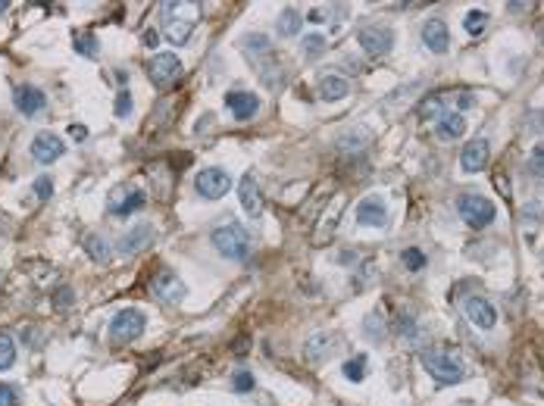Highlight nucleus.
<instances>
[{"instance_id":"obj_1","label":"nucleus","mask_w":544,"mask_h":406,"mask_svg":"<svg viewBox=\"0 0 544 406\" xmlns=\"http://www.w3.org/2000/svg\"><path fill=\"white\" fill-rule=\"evenodd\" d=\"M213 247L226 259H238V263H241V259H248V253H250V235L238 226L235 219H229V222H222V226L213 228Z\"/></svg>"},{"instance_id":"obj_22","label":"nucleus","mask_w":544,"mask_h":406,"mask_svg":"<svg viewBox=\"0 0 544 406\" xmlns=\"http://www.w3.org/2000/svg\"><path fill=\"white\" fill-rule=\"evenodd\" d=\"M301 23H303L301 13L288 6V10H282V13H279V19H275V32H279L282 38H294V35L301 32Z\"/></svg>"},{"instance_id":"obj_28","label":"nucleus","mask_w":544,"mask_h":406,"mask_svg":"<svg viewBox=\"0 0 544 406\" xmlns=\"http://www.w3.org/2000/svg\"><path fill=\"white\" fill-rule=\"evenodd\" d=\"M13 362H16V344L10 335H0V372H6Z\"/></svg>"},{"instance_id":"obj_41","label":"nucleus","mask_w":544,"mask_h":406,"mask_svg":"<svg viewBox=\"0 0 544 406\" xmlns=\"http://www.w3.org/2000/svg\"><path fill=\"white\" fill-rule=\"evenodd\" d=\"M69 135H72V141H78V144L88 141V128L85 125H69Z\"/></svg>"},{"instance_id":"obj_15","label":"nucleus","mask_w":544,"mask_h":406,"mask_svg":"<svg viewBox=\"0 0 544 406\" xmlns=\"http://www.w3.org/2000/svg\"><path fill=\"white\" fill-rule=\"evenodd\" d=\"M463 309H466L469 322L478 325V328H495V322H497V309L491 307V303L485 300V297H466Z\"/></svg>"},{"instance_id":"obj_45","label":"nucleus","mask_w":544,"mask_h":406,"mask_svg":"<svg viewBox=\"0 0 544 406\" xmlns=\"http://www.w3.org/2000/svg\"><path fill=\"white\" fill-rule=\"evenodd\" d=\"M322 19H325V13H319V10L310 13V23H322Z\"/></svg>"},{"instance_id":"obj_47","label":"nucleus","mask_w":544,"mask_h":406,"mask_svg":"<svg viewBox=\"0 0 544 406\" xmlns=\"http://www.w3.org/2000/svg\"><path fill=\"white\" fill-rule=\"evenodd\" d=\"M6 6H10V4H6V0H0V16H4V10H6Z\"/></svg>"},{"instance_id":"obj_19","label":"nucleus","mask_w":544,"mask_h":406,"mask_svg":"<svg viewBox=\"0 0 544 406\" xmlns=\"http://www.w3.org/2000/svg\"><path fill=\"white\" fill-rule=\"evenodd\" d=\"M347 91H351V82L341 75H322V82H319V97L325 104H335V100L347 97Z\"/></svg>"},{"instance_id":"obj_3","label":"nucleus","mask_w":544,"mask_h":406,"mask_svg":"<svg viewBox=\"0 0 544 406\" xmlns=\"http://www.w3.org/2000/svg\"><path fill=\"white\" fill-rule=\"evenodd\" d=\"M423 366L438 384H457V381H463V375H466V369H463L460 359L451 357V353H438V350L425 353Z\"/></svg>"},{"instance_id":"obj_8","label":"nucleus","mask_w":544,"mask_h":406,"mask_svg":"<svg viewBox=\"0 0 544 406\" xmlns=\"http://www.w3.org/2000/svg\"><path fill=\"white\" fill-rule=\"evenodd\" d=\"M179 75H181V60L176 54H157L154 60L147 63V78L157 85V88H169Z\"/></svg>"},{"instance_id":"obj_35","label":"nucleus","mask_w":544,"mask_h":406,"mask_svg":"<svg viewBox=\"0 0 544 406\" xmlns=\"http://www.w3.org/2000/svg\"><path fill=\"white\" fill-rule=\"evenodd\" d=\"M303 50H307L310 56L322 54V50H325V38H322V35H307V38H303Z\"/></svg>"},{"instance_id":"obj_39","label":"nucleus","mask_w":544,"mask_h":406,"mask_svg":"<svg viewBox=\"0 0 544 406\" xmlns=\"http://www.w3.org/2000/svg\"><path fill=\"white\" fill-rule=\"evenodd\" d=\"M438 106H441V94H432V97L423 104V110H419V116H423V119H432V116L438 113Z\"/></svg>"},{"instance_id":"obj_40","label":"nucleus","mask_w":544,"mask_h":406,"mask_svg":"<svg viewBox=\"0 0 544 406\" xmlns=\"http://www.w3.org/2000/svg\"><path fill=\"white\" fill-rule=\"evenodd\" d=\"M397 335H404V338L416 335V322H413V316H401V319H397Z\"/></svg>"},{"instance_id":"obj_24","label":"nucleus","mask_w":544,"mask_h":406,"mask_svg":"<svg viewBox=\"0 0 544 406\" xmlns=\"http://www.w3.org/2000/svg\"><path fill=\"white\" fill-rule=\"evenodd\" d=\"M191 32H194V23H169V25H166L163 38L169 41V44L181 47V44H188V41H191Z\"/></svg>"},{"instance_id":"obj_44","label":"nucleus","mask_w":544,"mask_h":406,"mask_svg":"<svg viewBox=\"0 0 544 406\" xmlns=\"http://www.w3.org/2000/svg\"><path fill=\"white\" fill-rule=\"evenodd\" d=\"M66 300H72V291H69V288H63V291L56 294V307H63Z\"/></svg>"},{"instance_id":"obj_26","label":"nucleus","mask_w":544,"mask_h":406,"mask_svg":"<svg viewBox=\"0 0 544 406\" xmlns=\"http://www.w3.org/2000/svg\"><path fill=\"white\" fill-rule=\"evenodd\" d=\"M363 328H366V338H369V340H375V344H382V340H385V322H382V313L366 316Z\"/></svg>"},{"instance_id":"obj_23","label":"nucleus","mask_w":544,"mask_h":406,"mask_svg":"<svg viewBox=\"0 0 544 406\" xmlns=\"http://www.w3.org/2000/svg\"><path fill=\"white\" fill-rule=\"evenodd\" d=\"M341 219V203H332L329 213H325V219H319V228H316V244H325L332 235H335V226Z\"/></svg>"},{"instance_id":"obj_18","label":"nucleus","mask_w":544,"mask_h":406,"mask_svg":"<svg viewBox=\"0 0 544 406\" xmlns=\"http://www.w3.org/2000/svg\"><path fill=\"white\" fill-rule=\"evenodd\" d=\"M238 197H241V207L248 209V216H253V219H257V216L263 213V197H260L257 178H253L250 172L241 178V185H238Z\"/></svg>"},{"instance_id":"obj_36","label":"nucleus","mask_w":544,"mask_h":406,"mask_svg":"<svg viewBox=\"0 0 544 406\" xmlns=\"http://www.w3.org/2000/svg\"><path fill=\"white\" fill-rule=\"evenodd\" d=\"M485 19H488V16H485L482 10H473V13H469L466 19H463V23H466V32L478 35V32H482V25H485Z\"/></svg>"},{"instance_id":"obj_9","label":"nucleus","mask_w":544,"mask_h":406,"mask_svg":"<svg viewBox=\"0 0 544 406\" xmlns=\"http://www.w3.org/2000/svg\"><path fill=\"white\" fill-rule=\"evenodd\" d=\"M13 104H16V110L23 113L25 119H32V116H38L47 106V94L41 88H35V85H19V88L13 91Z\"/></svg>"},{"instance_id":"obj_4","label":"nucleus","mask_w":544,"mask_h":406,"mask_svg":"<svg viewBox=\"0 0 544 406\" xmlns=\"http://www.w3.org/2000/svg\"><path fill=\"white\" fill-rule=\"evenodd\" d=\"M457 209H460L463 222L473 228H485L495 222V203L488 197H482V194H460V200H457Z\"/></svg>"},{"instance_id":"obj_7","label":"nucleus","mask_w":544,"mask_h":406,"mask_svg":"<svg viewBox=\"0 0 544 406\" xmlns=\"http://www.w3.org/2000/svg\"><path fill=\"white\" fill-rule=\"evenodd\" d=\"M357 41L360 47L366 50L369 56H385L391 47H394V32L388 25H360L357 28Z\"/></svg>"},{"instance_id":"obj_6","label":"nucleus","mask_w":544,"mask_h":406,"mask_svg":"<svg viewBox=\"0 0 544 406\" xmlns=\"http://www.w3.org/2000/svg\"><path fill=\"white\" fill-rule=\"evenodd\" d=\"M194 191L200 194V197L207 200H219L226 197L231 191V178L226 169H216V166H210V169H200L198 178H194Z\"/></svg>"},{"instance_id":"obj_30","label":"nucleus","mask_w":544,"mask_h":406,"mask_svg":"<svg viewBox=\"0 0 544 406\" xmlns=\"http://www.w3.org/2000/svg\"><path fill=\"white\" fill-rule=\"evenodd\" d=\"M401 259H404V266H407L410 272H416V269H423V266H425V253L419 247H407L401 253Z\"/></svg>"},{"instance_id":"obj_21","label":"nucleus","mask_w":544,"mask_h":406,"mask_svg":"<svg viewBox=\"0 0 544 406\" xmlns=\"http://www.w3.org/2000/svg\"><path fill=\"white\" fill-rule=\"evenodd\" d=\"M332 350H335V338L332 335H313L307 340V347H303V357H307L310 362H319V359L329 357Z\"/></svg>"},{"instance_id":"obj_32","label":"nucleus","mask_w":544,"mask_h":406,"mask_svg":"<svg viewBox=\"0 0 544 406\" xmlns=\"http://www.w3.org/2000/svg\"><path fill=\"white\" fill-rule=\"evenodd\" d=\"M231 390H235V394H250V390H253V375L241 369V372L231 379Z\"/></svg>"},{"instance_id":"obj_5","label":"nucleus","mask_w":544,"mask_h":406,"mask_svg":"<svg viewBox=\"0 0 544 406\" xmlns=\"http://www.w3.org/2000/svg\"><path fill=\"white\" fill-rule=\"evenodd\" d=\"M144 200H147V194H144L141 187L119 185V187H113L110 197H107V209H110V216H132L144 207Z\"/></svg>"},{"instance_id":"obj_31","label":"nucleus","mask_w":544,"mask_h":406,"mask_svg":"<svg viewBox=\"0 0 544 406\" xmlns=\"http://www.w3.org/2000/svg\"><path fill=\"white\" fill-rule=\"evenodd\" d=\"M528 172H532L535 178H544V144L532 150V156H528Z\"/></svg>"},{"instance_id":"obj_33","label":"nucleus","mask_w":544,"mask_h":406,"mask_svg":"<svg viewBox=\"0 0 544 406\" xmlns=\"http://www.w3.org/2000/svg\"><path fill=\"white\" fill-rule=\"evenodd\" d=\"M35 194H38V200H50V197H54V178H50V176L35 178Z\"/></svg>"},{"instance_id":"obj_10","label":"nucleus","mask_w":544,"mask_h":406,"mask_svg":"<svg viewBox=\"0 0 544 406\" xmlns=\"http://www.w3.org/2000/svg\"><path fill=\"white\" fill-rule=\"evenodd\" d=\"M63 150H66V144H63V137H56L54 132H41L38 137L32 141V156L38 159V163H56V159L63 156Z\"/></svg>"},{"instance_id":"obj_37","label":"nucleus","mask_w":544,"mask_h":406,"mask_svg":"<svg viewBox=\"0 0 544 406\" xmlns=\"http://www.w3.org/2000/svg\"><path fill=\"white\" fill-rule=\"evenodd\" d=\"M128 113H132V94L122 91L119 97H116V116H119V119H126Z\"/></svg>"},{"instance_id":"obj_43","label":"nucleus","mask_w":544,"mask_h":406,"mask_svg":"<svg viewBox=\"0 0 544 406\" xmlns=\"http://www.w3.org/2000/svg\"><path fill=\"white\" fill-rule=\"evenodd\" d=\"M338 263H341V266L353 263V250H341V253H338Z\"/></svg>"},{"instance_id":"obj_20","label":"nucleus","mask_w":544,"mask_h":406,"mask_svg":"<svg viewBox=\"0 0 544 406\" xmlns=\"http://www.w3.org/2000/svg\"><path fill=\"white\" fill-rule=\"evenodd\" d=\"M466 132V119H463L460 113H447L438 119V125H435V135L441 137V141H454V137H460Z\"/></svg>"},{"instance_id":"obj_11","label":"nucleus","mask_w":544,"mask_h":406,"mask_svg":"<svg viewBox=\"0 0 544 406\" xmlns=\"http://www.w3.org/2000/svg\"><path fill=\"white\" fill-rule=\"evenodd\" d=\"M226 106L231 110V116H235L238 122H248L260 110V97L253 91H229L226 94Z\"/></svg>"},{"instance_id":"obj_14","label":"nucleus","mask_w":544,"mask_h":406,"mask_svg":"<svg viewBox=\"0 0 544 406\" xmlns=\"http://www.w3.org/2000/svg\"><path fill=\"white\" fill-rule=\"evenodd\" d=\"M150 244H154V226H147V222H138V226L128 231V235H122L119 250L126 253V257H135V253L147 250Z\"/></svg>"},{"instance_id":"obj_12","label":"nucleus","mask_w":544,"mask_h":406,"mask_svg":"<svg viewBox=\"0 0 544 406\" xmlns=\"http://www.w3.org/2000/svg\"><path fill=\"white\" fill-rule=\"evenodd\" d=\"M488 159H491L488 141H485V137H476V141H469L466 147H463L460 166H463V172H482L485 166H488Z\"/></svg>"},{"instance_id":"obj_42","label":"nucleus","mask_w":544,"mask_h":406,"mask_svg":"<svg viewBox=\"0 0 544 406\" xmlns=\"http://www.w3.org/2000/svg\"><path fill=\"white\" fill-rule=\"evenodd\" d=\"M141 38H144V44H147V47H157V41H159V35L154 32V28H147V32H144V35H141Z\"/></svg>"},{"instance_id":"obj_16","label":"nucleus","mask_w":544,"mask_h":406,"mask_svg":"<svg viewBox=\"0 0 544 406\" xmlns=\"http://www.w3.org/2000/svg\"><path fill=\"white\" fill-rule=\"evenodd\" d=\"M150 288H154V294L163 303H181L185 300V285H181L179 275H172V272H159Z\"/></svg>"},{"instance_id":"obj_34","label":"nucleus","mask_w":544,"mask_h":406,"mask_svg":"<svg viewBox=\"0 0 544 406\" xmlns=\"http://www.w3.org/2000/svg\"><path fill=\"white\" fill-rule=\"evenodd\" d=\"M0 406H19V388L16 384H0Z\"/></svg>"},{"instance_id":"obj_2","label":"nucleus","mask_w":544,"mask_h":406,"mask_svg":"<svg viewBox=\"0 0 544 406\" xmlns=\"http://www.w3.org/2000/svg\"><path fill=\"white\" fill-rule=\"evenodd\" d=\"M144 328H147V316H144V309H119V313L113 316L110 322V344L122 347V344H132L144 335Z\"/></svg>"},{"instance_id":"obj_25","label":"nucleus","mask_w":544,"mask_h":406,"mask_svg":"<svg viewBox=\"0 0 544 406\" xmlns=\"http://www.w3.org/2000/svg\"><path fill=\"white\" fill-rule=\"evenodd\" d=\"M85 250H88V257L97 259V263H110V244L104 241V235H88L85 238Z\"/></svg>"},{"instance_id":"obj_46","label":"nucleus","mask_w":544,"mask_h":406,"mask_svg":"<svg viewBox=\"0 0 544 406\" xmlns=\"http://www.w3.org/2000/svg\"><path fill=\"white\" fill-rule=\"evenodd\" d=\"M469 104H473V97H469V94H460V106H463V110H466Z\"/></svg>"},{"instance_id":"obj_38","label":"nucleus","mask_w":544,"mask_h":406,"mask_svg":"<svg viewBox=\"0 0 544 406\" xmlns=\"http://www.w3.org/2000/svg\"><path fill=\"white\" fill-rule=\"evenodd\" d=\"M241 47H248V50H266V47H270V38H263V35H248V38L241 41Z\"/></svg>"},{"instance_id":"obj_29","label":"nucleus","mask_w":544,"mask_h":406,"mask_svg":"<svg viewBox=\"0 0 544 406\" xmlns=\"http://www.w3.org/2000/svg\"><path fill=\"white\" fill-rule=\"evenodd\" d=\"M363 375H366V357H353L344 362V379L363 381Z\"/></svg>"},{"instance_id":"obj_17","label":"nucleus","mask_w":544,"mask_h":406,"mask_svg":"<svg viewBox=\"0 0 544 406\" xmlns=\"http://www.w3.org/2000/svg\"><path fill=\"white\" fill-rule=\"evenodd\" d=\"M423 41L432 54H447V47H451V32H447V25L441 23V19H429V23L423 25Z\"/></svg>"},{"instance_id":"obj_13","label":"nucleus","mask_w":544,"mask_h":406,"mask_svg":"<svg viewBox=\"0 0 544 406\" xmlns=\"http://www.w3.org/2000/svg\"><path fill=\"white\" fill-rule=\"evenodd\" d=\"M357 222L360 226H373V228H382L388 222V209H385V200L382 197H363L357 203Z\"/></svg>"},{"instance_id":"obj_27","label":"nucleus","mask_w":544,"mask_h":406,"mask_svg":"<svg viewBox=\"0 0 544 406\" xmlns=\"http://www.w3.org/2000/svg\"><path fill=\"white\" fill-rule=\"evenodd\" d=\"M72 47L78 50V54L82 56H97V38H94V35H88V32H78L75 38H72Z\"/></svg>"}]
</instances>
